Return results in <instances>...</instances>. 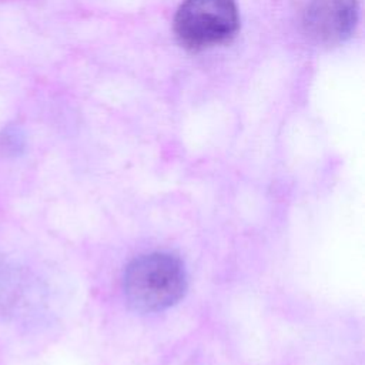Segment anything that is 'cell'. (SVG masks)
<instances>
[{
    "instance_id": "6da1fadb",
    "label": "cell",
    "mask_w": 365,
    "mask_h": 365,
    "mask_svg": "<svg viewBox=\"0 0 365 365\" xmlns=\"http://www.w3.org/2000/svg\"><path fill=\"white\" fill-rule=\"evenodd\" d=\"M185 289V267L171 252L155 251L138 255L125 267L123 275L124 297L138 312L167 309L184 297Z\"/></svg>"
},
{
    "instance_id": "7a4b0ae2",
    "label": "cell",
    "mask_w": 365,
    "mask_h": 365,
    "mask_svg": "<svg viewBox=\"0 0 365 365\" xmlns=\"http://www.w3.org/2000/svg\"><path fill=\"white\" fill-rule=\"evenodd\" d=\"M238 27L235 0H184L174 16V33L190 50L228 43Z\"/></svg>"
},
{
    "instance_id": "3957f363",
    "label": "cell",
    "mask_w": 365,
    "mask_h": 365,
    "mask_svg": "<svg viewBox=\"0 0 365 365\" xmlns=\"http://www.w3.org/2000/svg\"><path fill=\"white\" fill-rule=\"evenodd\" d=\"M305 33L318 43L349 38L358 21V0H309L304 11Z\"/></svg>"
}]
</instances>
